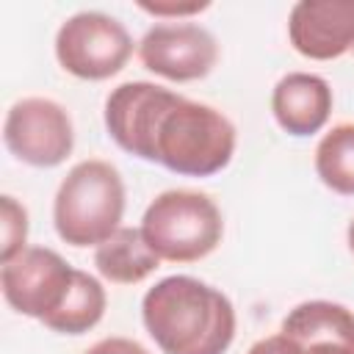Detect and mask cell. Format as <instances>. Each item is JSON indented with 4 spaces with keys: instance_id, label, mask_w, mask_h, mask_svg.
Masks as SVG:
<instances>
[{
    "instance_id": "9a60e30c",
    "label": "cell",
    "mask_w": 354,
    "mask_h": 354,
    "mask_svg": "<svg viewBox=\"0 0 354 354\" xmlns=\"http://www.w3.org/2000/svg\"><path fill=\"white\" fill-rule=\"evenodd\" d=\"M0 221H3V246H0V263L17 257L25 249L28 241V210L14 196H0Z\"/></svg>"
},
{
    "instance_id": "4fadbf2b",
    "label": "cell",
    "mask_w": 354,
    "mask_h": 354,
    "mask_svg": "<svg viewBox=\"0 0 354 354\" xmlns=\"http://www.w3.org/2000/svg\"><path fill=\"white\" fill-rule=\"evenodd\" d=\"M105 304H108V296H105L102 282L91 277L88 271L77 268V279H75V288L66 304L50 321H44V326L58 335H83L102 321Z\"/></svg>"
},
{
    "instance_id": "277c9868",
    "label": "cell",
    "mask_w": 354,
    "mask_h": 354,
    "mask_svg": "<svg viewBox=\"0 0 354 354\" xmlns=\"http://www.w3.org/2000/svg\"><path fill=\"white\" fill-rule=\"evenodd\" d=\"M141 232L160 260L196 263L221 243L224 218L207 194L171 188L149 202L141 218Z\"/></svg>"
},
{
    "instance_id": "ac0fdd59",
    "label": "cell",
    "mask_w": 354,
    "mask_h": 354,
    "mask_svg": "<svg viewBox=\"0 0 354 354\" xmlns=\"http://www.w3.org/2000/svg\"><path fill=\"white\" fill-rule=\"evenodd\" d=\"M210 3L202 0V3H147V0H138V8L155 14V17H188V14H196V11H205Z\"/></svg>"
},
{
    "instance_id": "6da1fadb",
    "label": "cell",
    "mask_w": 354,
    "mask_h": 354,
    "mask_svg": "<svg viewBox=\"0 0 354 354\" xmlns=\"http://www.w3.org/2000/svg\"><path fill=\"white\" fill-rule=\"evenodd\" d=\"M105 127L124 152L185 177H210L235 155V124L218 108L149 80L108 94Z\"/></svg>"
},
{
    "instance_id": "e0dca14e",
    "label": "cell",
    "mask_w": 354,
    "mask_h": 354,
    "mask_svg": "<svg viewBox=\"0 0 354 354\" xmlns=\"http://www.w3.org/2000/svg\"><path fill=\"white\" fill-rule=\"evenodd\" d=\"M83 354H149V351L133 337H102L94 346H88Z\"/></svg>"
},
{
    "instance_id": "5b68a950",
    "label": "cell",
    "mask_w": 354,
    "mask_h": 354,
    "mask_svg": "<svg viewBox=\"0 0 354 354\" xmlns=\"http://www.w3.org/2000/svg\"><path fill=\"white\" fill-rule=\"evenodd\" d=\"M133 55L127 28L102 11H77L55 33L58 64L80 80H108Z\"/></svg>"
},
{
    "instance_id": "8fae6325",
    "label": "cell",
    "mask_w": 354,
    "mask_h": 354,
    "mask_svg": "<svg viewBox=\"0 0 354 354\" xmlns=\"http://www.w3.org/2000/svg\"><path fill=\"white\" fill-rule=\"evenodd\" d=\"M282 332L301 340L310 354H354V313L337 301L296 304L285 315Z\"/></svg>"
},
{
    "instance_id": "ba28073f",
    "label": "cell",
    "mask_w": 354,
    "mask_h": 354,
    "mask_svg": "<svg viewBox=\"0 0 354 354\" xmlns=\"http://www.w3.org/2000/svg\"><path fill=\"white\" fill-rule=\"evenodd\" d=\"M138 58L149 72L174 83H188L213 72L218 41L196 22H160L138 41Z\"/></svg>"
},
{
    "instance_id": "5bb4252c",
    "label": "cell",
    "mask_w": 354,
    "mask_h": 354,
    "mask_svg": "<svg viewBox=\"0 0 354 354\" xmlns=\"http://www.w3.org/2000/svg\"><path fill=\"white\" fill-rule=\"evenodd\" d=\"M315 174L329 191L354 196V122H340L324 133L315 147Z\"/></svg>"
},
{
    "instance_id": "d6986e66",
    "label": "cell",
    "mask_w": 354,
    "mask_h": 354,
    "mask_svg": "<svg viewBox=\"0 0 354 354\" xmlns=\"http://www.w3.org/2000/svg\"><path fill=\"white\" fill-rule=\"evenodd\" d=\"M346 241H348V249L354 252V218H351V224H348V230H346Z\"/></svg>"
},
{
    "instance_id": "7a4b0ae2",
    "label": "cell",
    "mask_w": 354,
    "mask_h": 354,
    "mask_svg": "<svg viewBox=\"0 0 354 354\" xmlns=\"http://www.w3.org/2000/svg\"><path fill=\"white\" fill-rule=\"evenodd\" d=\"M141 318L163 354H227L235 340V307L218 288L174 274L141 299Z\"/></svg>"
},
{
    "instance_id": "8992f818",
    "label": "cell",
    "mask_w": 354,
    "mask_h": 354,
    "mask_svg": "<svg viewBox=\"0 0 354 354\" xmlns=\"http://www.w3.org/2000/svg\"><path fill=\"white\" fill-rule=\"evenodd\" d=\"M75 279L77 268L47 246H25L17 257L0 263V288L8 307L41 324L66 304Z\"/></svg>"
},
{
    "instance_id": "30bf717a",
    "label": "cell",
    "mask_w": 354,
    "mask_h": 354,
    "mask_svg": "<svg viewBox=\"0 0 354 354\" xmlns=\"http://www.w3.org/2000/svg\"><path fill=\"white\" fill-rule=\"evenodd\" d=\"M271 113L288 136H313L329 122L332 88L321 75L288 72L271 91Z\"/></svg>"
},
{
    "instance_id": "2e32d148",
    "label": "cell",
    "mask_w": 354,
    "mask_h": 354,
    "mask_svg": "<svg viewBox=\"0 0 354 354\" xmlns=\"http://www.w3.org/2000/svg\"><path fill=\"white\" fill-rule=\"evenodd\" d=\"M246 354H310V351L304 348L301 340H296L293 335L279 329L277 335H268V337L257 340Z\"/></svg>"
},
{
    "instance_id": "7c38bea8",
    "label": "cell",
    "mask_w": 354,
    "mask_h": 354,
    "mask_svg": "<svg viewBox=\"0 0 354 354\" xmlns=\"http://www.w3.org/2000/svg\"><path fill=\"white\" fill-rule=\"evenodd\" d=\"M94 266L113 285H138L160 266V257L147 243L141 227H119L94 249Z\"/></svg>"
},
{
    "instance_id": "3957f363",
    "label": "cell",
    "mask_w": 354,
    "mask_h": 354,
    "mask_svg": "<svg viewBox=\"0 0 354 354\" xmlns=\"http://www.w3.org/2000/svg\"><path fill=\"white\" fill-rule=\"evenodd\" d=\"M124 183L113 163L88 158L75 163L61 180L53 202V224L69 246H100L122 224Z\"/></svg>"
},
{
    "instance_id": "9c48e42d",
    "label": "cell",
    "mask_w": 354,
    "mask_h": 354,
    "mask_svg": "<svg viewBox=\"0 0 354 354\" xmlns=\"http://www.w3.org/2000/svg\"><path fill=\"white\" fill-rule=\"evenodd\" d=\"M288 36L310 61L354 53V0H299L288 17Z\"/></svg>"
},
{
    "instance_id": "52a82bcc",
    "label": "cell",
    "mask_w": 354,
    "mask_h": 354,
    "mask_svg": "<svg viewBox=\"0 0 354 354\" xmlns=\"http://www.w3.org/2000/svg\"><path fill=\"white\" fill-rule=\"evenodd\" d=\"M3 141L17 160L36 169H53L72 155V116L50 97H22L6 113Z\"/></svg>"
}]
</instances>
